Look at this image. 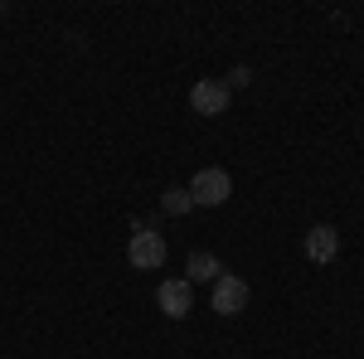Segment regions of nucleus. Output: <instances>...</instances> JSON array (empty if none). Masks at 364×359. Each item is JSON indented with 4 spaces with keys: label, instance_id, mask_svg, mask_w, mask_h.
<instances>
[{
    "label": "nucleus",
    "instance_id": "nucleus-1",
    "mask_svg": "<svg viewBox=\"0 0 364 359\" xmlns=\"http://www.w3.org/2000/svg\"><path fill=\"white\" fill-rule=\"evenodd\" d=\"M228 194H233V180H228V170H219V166H204L195 175V185H190V199L204 204V209H219Z\"/></svg>",
    "mask_w": 364,
    "mask_h": 359
},
{
    "label": "nucleus",
    "instance_id": "nucleus-2",
    "mask_svg": "<svg viewBox=\"0 0 364 359\" xmlns=\"http://www.w3.org/2000/svg\"><path fill=\"white\" fill-rule=\"evenodd\" d=\"M127 262H132L136 272H156V267L166 262V238L151 233V228H136V233H132V248H127Z\"/></svg>",
    "mask_w": 364,
    "mask_h": 359
},
{
    "label": "nucleus",
    "instance_id": "nucleus-3",
    "mask_svg": "<svg viewBox=\"0 0 364 359\" xmlns=\"http://www.w3.org/2000/svg\"><path fill=\"white\" fill-rule=\"evenodd\" d=\"M248 282L243 277H233V272H224L219 282H214V311L219 316H238V311H248Z\"/></svg>",
    "mask_w": 364,
    "mask_h": 359
},
{
    "label": "nucleus",
    "instance_id": "nucleus-4",
    "mask_svg": "<svg viewBox=\"0 0 364 359\" xmlns=\"http://www.w3.org/2000/svg\"><path fill=\"white\" fill-rule=\"evenodd\" d=\"M156 301H161V311H166L170 321H180V316H190V311H195V286H190L185 277H170V282H161Z\"/></svg>",
    "mask_w": 364,
    "mask_h": 359
},
{
    "label": "nucleus",
    "instance_id": "nucleus-5",
    "mask_svg": "<svg viewBox=\"0 0 364 359\" xmlns=\"http://www.w3.org/2000/svg\"><path fill=\"white\" fill-rule=\"evenodd\" d=\"M190 107H195L199 117H219V112L228 107V83H219V78H199V83L190 87Z\"/></svg>",
    "mask_w": 364,
    "mask_h": 359
},
{
    "label": "nucleus",
    "instance_id": "nucleus-6",
    "mask_svg": "<svg viewBox=\"0 0 364 359\" xmlns=\"http://www.w3.org/2000/svg\"><path fill=\"white\" fill-rule=\"evenodd\" d=\"M336 252H340V233L331 228V223H316L306 233V257L316 262V267H326V262H336Z\"/></svg>",
    "mask_w": 364,
    "mask_h": 359
},
{
    "label": "nucleus",
    "instance_id": "nucleus-7",
    "mask_svg": "<svg viewBox=\"0 0 364 359\" xmlns=\"http://www.w3.org/2000/svg\"><path fill=\"white\" fill-rule=\"evenodd\" d=\"M224 277V262L214 252H190V282H219Z\"/></svg>",
    "mask_w": 364,
    "mask_h": 359
},
{
    "label": "nucleus",
    "instance_id": "nucleus-8",
    "mask_svg": "<svg viewBox=\"0 0 364 359\" xmlns=\"http://www.w3.org/2000/svg\"><path fill=\"white\" fill-rule=\"evenodd\" d=\"M190 204H195V199H190V190H185V185H170V190L161 194V209H166V214H185Z\"/></svg>",
    "mask_w": 364,
    "mask_h": 359
}]
</instances>
